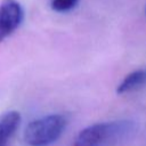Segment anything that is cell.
<instances>
[{
	"label": "cell",
	"instance_id": "cell-4",
	"mask_svg": "<svg viewBox=\"0 0 146 146\" xmlns=\"http://www.w3.org/2000/svg\"><path fill=\"white\" fill-rule=\"evenodd\" d=\"M21 123V114L16 111L6 113L0 119V146H7Z\"/></svg>",
	"mask_w": 146,
	"mask_h": 146
},
{
	"label": "cell",
	"instance_id": "cell-3",
	"mask_svg": "<svg viewBox=\"0 0 146 146\" xmlns=\"http://www.w3.org/2000/svg\"><path fill=\"white\" fill-rule=\"evenodd\" d=\"M24 11L16 0H2L0 3V42L11 35L22 24Z\"/></svg>",
	"mask_w": 146,
	"mask_h": 146
},
{
	"label": "cell",
	"instance_id": "cell-1",
	"mask_svg": "<svg viewBox=\"0 0 146 146\" xmlns=\"http://www.w3.org/2000/svg\"><path fill=\"white\" fill-rule=\"evenodd\" d=\"M136 131L131 120L98 122L82 129L72 146H116L125 141Z\"/></svg>",
	"mask_w": 146,
	"mask_h": 146
},
{
	"label": "cell",
	"instance_id": "cell-2",
	"mask_svg": "<svg viewBox=\"0 0 146 146\" xmlns=\"http://www.w3.org/2000/svg\"><path fill=\"white\" fill-rule=\"evenodd\" d=\"M67 120L62 114H50L30 122L24 130V141L29 146H49L64 132Z\"/></svg>",
	"mask_w": 146,
	"mask_h": 146
},
{
	"label": "cell",
	"instance_id": "cell-6",
	"mask_svg": "<svg viewBox=\"0 0 146 146\" xmlns=\"http://www.w3.org/2000/svg\"><path fill=\"white\" fill-rule=\"evenodd\" d=\"M79 0H51L50 6L52 10L58 13H66L71 9H73L78 5Z\"/></svg>",
	"mask_w": 146,
	"mask_h": 146
},
{
	"label": "cell",
	"instance_id": "cell-5",
	"mask_svg": "<svg viewBox=\"0 0 146 146\" xmlns=\"http://www.w3.org/2000/svg\"><path fill=\"white\" fill-rule=\"evenodd\" d=\"M145 84H146V70L139 68L125 75V78L117 86L116 92L120 95L128 94V92H131L136 89L144 87Z\"/></svg>",
	"mask_w": 146,
	"mask_h": 146
}]
</instances>
